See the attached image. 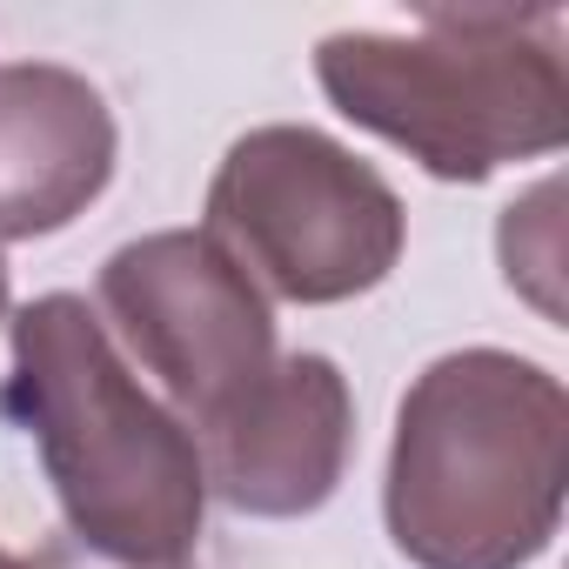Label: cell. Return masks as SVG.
I'll list each match as a JSON object with an SVG mask.
<instances>
[{
    "label": "cell",
    "instance_id": "cell-1",
    "mask_svg": "<svg viewBox=\"0 0 569 569\" xmlns=\"http://www.w3.org/2000/svg\"><path fill=\"white\" fill-rule=\"evenodd\" d=\"M8 342L14 376L0 409L34 436L74 542L114 569H181L208 516L188 422L134 376L88 296H34Z\"/></svg>",
    "mask_w": 569,
    "mask_h": 569
},
{
    "label": "cell",
    "instance_id": "cell-2",
    "mask_svg": "<svg viewBox=\"0 0 569 569\" xmlns=\"http://www.w3.org/2000/svg\"><path fill=\"white\" fill-rule=\"evenodd\" d=\"M569 396L516 349L436 356L389 442L382 516L416 569H529L562 529Z\"/></svg>",
    "mask_w": 569,
    "mask_h": 569
},
{
    "label": "cell",
    "instance_id": "cell-3",
    "mask_svg": "<svg viewBox=\"0 0 569 569\" xmlns=\"http://www.w3.org/2000/svg\"><path fill=\"white\" fill-rule=\"evenodd\" d=\"M329 108L436 181H489L569 141L562 14L429 8L409 34L349 28L316 48Z\"/></svg>",
    "mask_w": 569,
    "mask_h": 569
},
{
    "label": "cell",
    "instance_id": "cell-4",
    "mask_svg": "<svg viewBox=\"0 0 569 569\" xmlns=\"http://www.w3.org/2000/svg\"><path fill=\"white\" fill-rule=\"evenodd\" d=\"M201 214V234L268 302L302 309L382 289L409 241L402 194L356 148L309 121L248 128L221 154Z\"/></svg>",
    "mask_w": 569,
    "mask_h": 569
},
{
    "label": "cell",
    "instance_id": "cell-5",
    "mask_svg": "<svg viewBox=\"0 0 569 569\" xmlns=\"http://www.w3.org/2000/svg\"><path fill=\"white\" fill-rule=\"evenodd\" d=\"M94 316L114 349L141 362V376H154L188 436L274 369L268 296L201 228H154L114 248L94 274Z\"/></svg>",
    "mask_w": 569,
    "mask_h": 569
},
{
    "label": "cell",
    "instance_id": "cell-6",
    "mask_svg": "<svg viewBox=\"0 0 569 569\" xmlns=\"http://www.w3.org/2000/svg\"><path fill=\"white\" fill-rule=\"evenodd\" d=\"M208 496H221L234 516L261 522H289L316 516L356 456V396L349 376L302 349V356H274V369L221 409L208 429H194Z\"/></svg>",
    "mask_w": 569,
    "mask_h": 569
},
{
    "label": "cell",
    "instance_id": "cell-7",
    "mask_svg": "<svg viewBox=\"0 0 569 569\" xmlns=\"http://www.w3.org/2000/svg\"><path fill=\"white\" fill-rule=\"evenodd\" d=\"M121 128L101 88L54 61L0 68V241L61 234L114 181Z\"/></svg>",
    "mask_w": 569,
    "mask_h": 569
},
{
    "label": "cell",
    "instance_id": "cell-8",
    "mask_svg": "<svg viewBox=\"0 0 569 569\" xmlns=\"http://www.w3.org/2000/svg\"><path fill=\"white\" fill-rule=\"evenodd\" d=\"M8 296H14V274H8V254H0V322H8Z\"/></svg>",
    "mask_w": 569,
    "mask_h": 569
},
{
    "label": "cell",
    "instance_id": "cell-9",
    "mask_svg": "<svg viewBox=\"0 0 569 569\" xmlns=\"http://www.w3.org/2000/svg\"><path fill=\"white\" fill-rule=\"evenodd\" d=\"M0 569H28V562H21V556H8V549H0Z\"/></svg>",
    "mask_w": 569,
    "mask_h": 569
}]
</instances>
